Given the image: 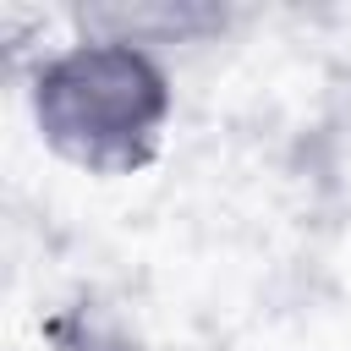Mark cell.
Here are the masks:
<instances>
[{
	"label": "cell",
	"instance_id": "6da1fadb",
	"mask_svg": "<svg viewBox=\"0 0 351 351\" xmlns=\"http://www.w3.org/2000/svg\"><path fill=\"white\" fill-rule=\"evenodd\" d=\"M27 110L60 165L82 176H137L165 154L176 88L143 38L88 33L38 60Z\"/></svg>",
	"mask_w": 351,
	"mask_h": 351
}]
</instances>
